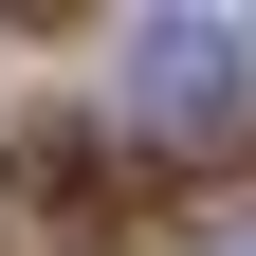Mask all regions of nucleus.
<instances>
[{"label":"nucleus","instance_id":"nucleus-1","mask_svg":"<svg viewBox=\"0 0 256 256\" xmlns=\"http://www.w3.org/2000/svg\"><path fill=\"white\" fill-rule=\"evenodd\" d=\"M238 92H256V37L238 18H146V37H128V128H238Z\"/></svg>","mask_w":256,"mask_h":256},{"label":"nucleus","instance_id":"nucleus-2","mask_svg":"<svg viewBox=\"0 0 256 256\" xmlns=\"http://www.w3.org/2000/svg\"><path fill=\"white\" fill-rule=\"evenodd\" d=\"M0 256H74V183L55 165H0Z\"/></svg>","mask_w":256,"mask_h":256}]
</instances>
